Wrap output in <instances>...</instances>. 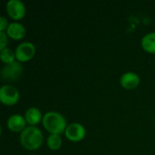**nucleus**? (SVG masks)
Wrapping results in <instances>:
<instances>
[{
	"instance_id": "f257e3e1",
	"label": "nucleus",
	"mask_w": 155,
	"mask_h": 155,
	"mask_svg": "<svg viewBox=\"0 0 155 155\" xmlns=\"http://www.w3.org/2000/svg\"><path fill=\"white\" fill-rule=\"evenodd\" d=\"M21 145L30 151L38 149L44 142V134L36 126H26L19 136Z\"/></svg>"
},
{
	"instance_id": "6e6552de",
	"label": "nucleus",
	"mask_w": 155,
	"mask_h": 155,
	"mask_svg": "<svg viewBox=\"0 0 155 155\" xmlns=\"http://www.w3.org/2000/svg\"><path fill=\"white\" fill-rule=\"evenodd\" d=\"M26 121L25 116H22L19 114H12L8 117L6 121V125L8 129L15 133H21L26 126Z\"/></svg>"
},
{
	"instance_id": "4468645a",
	"label": "nucleus",
	"mask_w": 155,
	"mask_h": 155,
	"mask_svg": "<svg viewBox=\"0 0 155 155\" xmlns=\"http://www.w3.org/2000/svg\"><path fill=\"white\" fill-rule=\"evenodd\" d=\"M62 143L60 134H50L46 139V144L51 150H58L62 146Z\"/></svg>"
},
{
	"instance_id": "0eeeda50",
	"label": "nucleus",
	"mask_w": 155,
	"mask_h": 155,
	"mask_svg": "<svg viewBox=\"0 0 155 155\" xmlns=\"http://www.w3.org/2000/svg\"><path fill=\"white\" fill-rule=\"evenodd\" d=\"M65 137L72 142H79L85 136V128L79 123L69 124L64 131Z\"/></svg>"
},
{
	"instance_id": "9d476101",
	"label": "nucleus",
	"mask_w": 155,
	"mask_h": 155,
	"mask_svg": "<svg viewBox=\"0 0 155 155\" xmlns=\"http://www.w3.org/2000/svg\"><path fill=\"white\" fill-rule=\"evenodd\" d=\"M7 35L15 40H19L22 39L26 33L25 27L24 25H22L19 22H11L9 23L6 30H5Z\"/></svg>"
},
{
	"instance_id": "f3484780",
	"label": "nucleus",
	"mask_w": 155,
	"mask_h": 155,
	"mask_svg": "<svg viewBox=\"0 0 155 155\" xmlns=\"http://www.w3.org/2000/svg\"><path fill=\"white\" fill-rule=\"evenodd\" d=\"M28 155H37V154H28Z\"/></svg>"
},
{
	"instance_id": "9b49d317",
	"label": "nucleus",
	"mask_w": 155,
	"mask_h": 155,
	"mask_svg": "<svg viewBox=\"0 0 155 155\" xmlns=\"http://www.w3.org/2000/svg\"><path fill=\"white\" fill-rule=\"evenodd\" d=\"M43 114L39 108L35 106L29 107L25 113V118L27 124L32 126H35L43 120Z\"/></svg>"
},
{
	"instance_id": "423d86ee",
	"label": "nucleus",
	"mask_w": 155,
	"mask_h": 155,
	"mask_svg": "<svg viewBox=\"0 0 155 155\" xmlns=\"http://www.w3.org/2000/svg\"><path fill=\"white\" fill-rule=\"evenodd\" d=\"M5 9L8 15L15 19H22L25 15V5L21 0H9L5 5Z\"/></svg>"
},
{
	"instance_id": "dca6fc26",
	"label": "nucleus",
	"mask_w": 155,
	"mask_h": 155,
	"mask_svg": "<svg viewBox=\"0 0 155 155\" xmlns=\"http://www.w3.org/2000/svg\"><path fill=\"white\" fill-rule=\"evenodd\" d=\"M9 23L6 17H5L4 15L0 16V32H4L6 30L7 26H8Z\"/></svg>"
},
{
	"instance_id": "1a4fd4ad",
	"label": "nucleus",
	"mask_w": 155,
	"mask_h": 155,
	"mask_svg": "<svg viewBox=\"0 0 155 155\" xmlns=\"http://www.w3.org/2000/svg\"><path fill=\"white\" fill-rule=\"evenodd\" d=\"M120 84L125 89H134L140 84V76L134 72H126L121 75Z\"/></svg>"
},
{
	"instance_id": "2eb2a0df",
	"label": "nucleus",
	"mask_w": 155,
	"mask_h": 155,
	"mask_svg": "<svg viewBox=\"0 0 155 155\" xmlns=\"http://www.w3.org/2000/svg\"><path fill=\"white\" fill-rule=\"evenodd\" d=\"M8 43V35L5 31L0 32V50L6 48Z\"/></svg>"
},
{
	"instance_id": "f8f14e48",
	"label": "nucleus",
	"mask_w": 155,
	"mask_h": 155,
	"mask_svg": "<svg viewBox=\"0 0 155 155\" xmlns=\"http://www.w3.org/2000/svg\"><path fill=\"white\" fill-rule=\"evenodd\" d=\"M142 47L148 53L155 54V32L144 35L141 41Z\"/></svg>"
},
{
	"instance_id": "39448f33",
	"label": "nucleus",
	"mask_w": 155,
	"mask_h": 155,
	"mask_svg": "<svg viewBox=\"0 0 155 155\" xmlns=\"http://www.w3.org/2000/svg\"><path fill=\"white\" fill-rule=\"evenodd\" d=\"M15 52L18 62H27L34 57L35 54V46L31 42H22L16 46Z\"/></svg>"
},
{
	"instance_id": "20e7f679",
	"label": "nucleus",
	"mask_w": 155,
	"mask_h": 155,
	"mask_svg": "<svg viewBox=\"0 0 155 155\" xmlns=\"http://www.w3.org/2000/svg\"><path fill=\"white\" fill-rule=\"evenodd\" d=\"M23 66L18 61L5 64L1 69V76L5 81H16L23 74Z\"/></svg>"
},
{
	"instance_id": "7ed1b4c3",
	"label": "nucleus",
	"mask_w": 155,
	"mask_h": 155,
	"mask_svg": "<svg viewBox=\"0 0 155 155\" xmlns=\"http://www.w3.org/2000/svg\"><path fill=\"white\" fill-rule=\"evenodd\" d=\"M20 98L19 91L12 84H4L0 88V101L5 105L15 104Z\"/></svg>"
},
{
	"instance_id": "f03ea898",
	"label": "nucleus",
	"mask_w": 155,
	"mask_h": 155,
	"mask_svg": "<svg viewBox=\"0 0 155 155\" xmlns=\"http://www.w3.org/2000/svg\"><path fill=\"white\" fill-rule=\"evenodd\" d=\"M42 124L50 134H61L67 127L64 116L55 111H49L43 116Z\"/></svg>"
},
{
	"instance_id": "ddd939ff",
	"label": "nucleus",
	"mask_w": 155,
	"mask_h": 155,
	"mask_svg": "<svg viewBox=\"0 0 155 155\" xmlns=\"http://www.w3.org/2000/svg\"><path fill=\"white\" fill-rule=\"evenodd\" d=\"M15 52L11 48L6 47L3 50H0V59L5 64L15 62Z\"/></svg>"
}]
</instances>
